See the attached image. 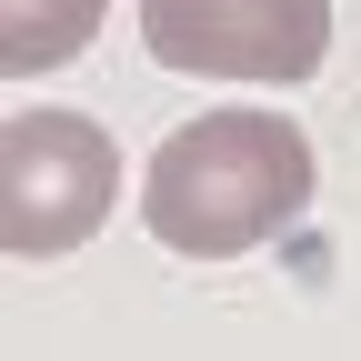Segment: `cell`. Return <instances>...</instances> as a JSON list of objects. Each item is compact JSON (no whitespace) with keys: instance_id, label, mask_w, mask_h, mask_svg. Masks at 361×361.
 I'll use <instances>...</instances> for the list:
<instances>
[{"instance_id":"obj_1","label":"cell","mask_w":361,"mask_h":361,"mask_svg":"<svg viewBox=\"0 0 361 361\" xmlns=\"http://www.w3.org/2000/svg\"><path fill=\"white\" fill-rule=\"evenodd\" d=\"M311 201V141L291 111H201L151 151L141 221L180 261H231L271 231H291Z\"/></svg>"},{"instance_id":"obj_2","label":"cell","mask_w":361,"mask_h":361,"mask_svg":"<svg viewBox=\"0 0 361 361\" xmlns=\"http://www.w3.org/2000/svg\"><path fill=\"white\" fill-rule=\"evenodd\" d=\"M121 201V151L80 111H11L0 130V251L11 261H61L111 221Z\"/></svg>"},{"instance_id":"obj_3","label":"cell","mask_w":361,"mask_h":361,"mask_svg":"<svg viewBox=\"0 0 361 361\" xmlns=\"http://www.w3.org/2000/svg\"><path fill=\"white\" fill-rule=\"evenodd\" d=\"M161 71L201 80H311L331 51V0H141Z\"/></svg>"},{"instance_id":"obj_4","label":"cell","mask_w":361,"mask_h":361,"mask_svg":"<svg viewBox=\"0 0 361 361\" xmlns=\"http://www.w3.org/2000/svg\"><path fill=\"white\" fill-rule=\"evenodd\" d=\"M90 30H101V0H0V71L11 80L61 71V61H80Z\"/></svg>"}]
</instances>
